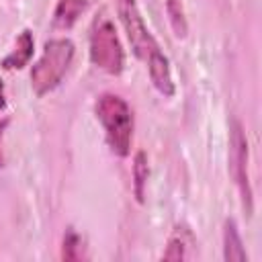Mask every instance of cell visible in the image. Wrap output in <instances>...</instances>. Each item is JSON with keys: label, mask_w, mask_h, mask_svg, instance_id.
Wrapping results in <instances>:
<instances>
[{"label": "cell", "mask_w": 262, "mask_h": 262, "mask_svg": "<svg viewBox=\"0 0 262 262\" xmlns=\"http://www.w3.org/2000/svg\"><path fill=\"white\" fill-rule=\"evenodd\" d=\"M94 115L104 129V139L111 151L119 158H127L133 141V113L127 100L119 94L104 92L94 102Z\"/></svg>", "instance_id": "obj_1"}, {"label": "cell", "mask_w": 262, "mask_h": 262, "mask_svg": "<svg viewBox=\"0 0 262 262\" xmlns=\"http://www.w3.org/2000/svg\"><path fill=\"white\" fill-rule=\"evenodd\" d=\"M74 43L68 37H59V39H49L43 47L41 57L35 61L33 70H31V88L35 92V96H45L51 90H55L72 59H74Z\"/></svg>", "instance_id": "obj_2"}, {"label": "cell", "mask_w": 262, "mask_h": 262, "mask_svg": "<svg viewBox=\"0 0 262 262\" xmlns=\"http://www.w3.org/2000/svg\"><path fill=\"white\" fill-rule=\"evenodd\" d=\"M90 61L111 76H119L125 68V51L113 20L104 14L96 16L88 37Z\"/></svg>", "instance_id": "obj_3"}, {"label": "cell", "mask_w": 262, "mask_h": 262, "mask_svg": "<svg viewBox=\"0 0 262 262\" xmlns=\"http://www.w3.org/2000/svg\"><path fill=\"white\" fill-rule=\"evenodd\" d=\"M248 160H250V151H248V139H246L244 127L237 119H231V123H229V170H231V176L239 190L242 205H244L246 213L252 215L254 192H252V184H250Z\"/></svg>", "instance_id": "obj_4"}, {"label": "cell", "mask_w": 262, "mask_h": 262, "mask_svg": "<svg viewBox=\"0 0 262 262\" xmlns=\"http://www.w3.org/2000/svg\"><path fill=\"white\" fill-rule=\"evenodd\" d=\"M117 12H119V20L127 33V39L131 43V49L141 61H147L158 51H162L160 43L149 33L135 0H117Z\"/></svg>", "instance_id": "obj_5"}, {"label": "cell", "mask_w": 262, "mask_h": 262, "mask_svg": "<svg viewBox=\"0 0 262 262\" xmlns=\"http://www.w3.org/2000/svg\"><path fill=\"white\" fill-rule=\"evenodd\" d=\"M145 68H147V74H149V80H151L154 88L166 98L174 96L176 84H174V78H172L170 59L164 55V51H158L154 57H149L145 61Z\"/></svg>", "instance_id": "obj_6"}, {"label": "cell", "mask_w": 262, "mask_h": 262, "mask_svg": "<svg viewBox=\"0 0 262 262\" xmlns=\"http://www.w3.org/2000/svg\"><path fill=\"white\" fill-rule=\"evenodd\" d=\"M33 51H35L33 33H31L29 29H23V31L18 33V37H16V43H14L12 51H10L6 57H2L0 66H2L4 70H20V68H25V66L31 61Z\"/></svg>", "instance_id": "obj_7"}, {"label": "cell", "mask_w": 262, "mask_h": 262, "mask_svg": "<svg viewBox=\"0 0 262 262\" xmlns=\"http://www.w3.org/2000/svg\"><path fill=\"white\" fill-rule=\"evenodd\" d=\"M223 260L225 262H246L248 260L237 223L231 217H227L223 221Z\"/></svg>", "instance_id": "obj_8"}, {"label": "cell", "mask_w": 262, "mask_h": 262, "mask_svg": "<svg viewBox=\"0 0 262 262\" xmlns=\"http://www.w3.org/2000/svg\"><path fill=\"white\" fill-rule=\"evenodd\" d=\"M86 6L88 0H57V6L53 10V29H72L86 10Z\"/></svg>", "instance_id": "obj_9"}, {"label": "cell", "mask_w": 262, "mask_h": 262, "mask_svg": "<svg viewBox=\"0 0 262 262\" xmlns=\"http://www.w3.org/2000/svg\"><path fill=\"white\" fill-rule=\"evenodd\" d=\"M190 246H192V233L184 225H178L166 242L162 260H186V258H190V254H188Z\"/></svg>", "instance_id": "obj_10"}, {"label": "cell", "mask_w": 262, "mask_h": 262, "mask_svg": "<svg viewBox=\"0 0 262 262\" xmlns=\"http://www.w3.org/2000/svg\"><path fill=\"white\" fill-rule=\"evenodd\" d=\"M133 194L137 199V203L145 201V186H147V178H149V164H147V156L145 151H137L133 158Z\"/></svg>", "instance_id": "obj_11"}, {"label": "cell", "mask_w": 262, "mask_h": 262, "mask_svg": "<svg viewBox=\"0 0 262 262\" xmlns=\"http://www.w3.org/2000/svg\"><path fill=\"white\" fill-rule=\"evenodd\" d=\"M166 2V12L170 27L178 39H184L188 33V23H186V12H184V0H164Z\"/></svg>", "instance_id": "obj_12"}, {"label": "cell", "mask_w": 262, "mask_h": 262, "mask_svg": "<svg viewBox=\"0 0 262 262\" xmlns=\"http://www.w3.org/2000/svg\"><path fill=\"white\" fill-rule=\"evenodd\" d=\"M84 256L86 254H84L82 235L74 227H68L66 233H63V242H61V258L68 260V262H74V260H82Z\"/></svg>", "instance_id": "obj_13"}, {"label": "cell", "mask_w": 262, "mask_h": 262, "mask_svg": "<svg viewBox=\"0 0 262 262\" xmlns=\"http://www.w3.org/2000/svg\"><path fill=\"white\" fill-rule=\"evenodd\" d=\"M8 123H10L8 119H2V121H0V141H2V133H4V129L8 127ZM2 164H4V156H2V147H0V166H2Z\"/></svg>", "instance_id": "obj_14"}, {"label": "cell", "mask_w": 262, "mask_h": 262, "mask_svg": "<svg viewBox=\"0 0 262 262\" xmlns=\"http://www.w3.org/2000/svg\"><path fill=\"white\" fill-rule=\"evenodd\" d=\"M6 108V92H4V82L0 80V113Z\"/></svg>", "instance_id": "obj_15"}]
</instances>
